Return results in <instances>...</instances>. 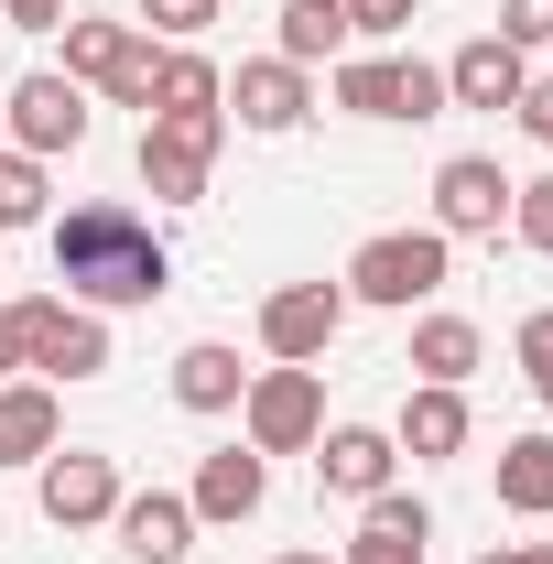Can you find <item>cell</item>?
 Returning a JSON list of instances; mask_svg holds the SVG:
<instances>
[{
    "instance_id": "277c9868",
    "label": "cell",
    "mask_w": 553,
    "mask_h": 564,
    "mask_svg": "<svg viewBox=\"0 0 553 564\" xmlns=\"http://www.w3.org/2000/svg\"><path fill=\"white\" fill-rule=\"evenodd\" d=\"M109 369V315H87L66 293L22 304V380H98Z\"/></svg>"
},
{
    "instance_id": "cb8c5ba5",
    "label": "cell",
    "mask_w": 553,
    "mask_h": 564,
    "mask_svg": "<svg viewBox=\"0 0 553 564\" xmlns=\"http://www.w3.org/2000/svg\"><path fill=\"white\" fill-rule=\"evenodd\" d=\"M131 33H141V22H66V76H76V87H109L120 55H131Z\"/></svg>"
},
{
    "instance_id": "7c38bea8",
    "label": "cell",
    "mask_w": 553,
    "mask_h": 564,
    "mask_svg": "<svg viewBox=\"0 0 553 564\" xmlns=\"http://www.w3.org/2000/svg\"><path fill=\"white\" fill-rule=\"evenodd\" d=\"M521 87H532V55L499 44V33H478V44L445 55V109H521Z\"/></svg>"
},
{
    "instance_id": "f35d334b",
    "label": "cell",
    "mask_w": 553,
    "mask_h": 564,
    "mask_svg": "<svg viewBox=\"0 0 553 564\" xmlns=\"http://www.w3.org/2000/svg\"><path fill=\"white\" fill-rule=\"evenodd\" d=\"M478 564H510V554H478Z\"/></svg>"
},
{
    "instance_id": "30bf717a",
    "label": "cell",
    "mask_w": 553,
    "mask_h": 564,
    "mask_svg": "<svg viewBox=\"0 0 553 564\" xmlns=\"http://www.w3.org/2000/svg\"><path fill=\"white\" fill-rule=\"evenodd\" d=\"M239 131H261V141H282V131H304L315 120V76L304 66H282V55H250V66L228 76V98H217Z\"/></svg>"
},
{
    "instance_id": "d6986e66",
    "label": "cell",
    "mask_w": 553,
    "mask_h": 564,
    "mask_svg": "<svg viewBox=\"0 0 553 564\" xmlns=\"http://www.w3.org/2000/svg\"><path fill=\"white\" fill-rule=\"evenodd\" d=\"M217 98H228V76H217L207 55L185 44V55H163V76H152V109H141V120H228Z\"/></svg>"
},
{
    "instance_id": "4316f807",
    "label": "cell",
    "mask_w": 553,
    "mask_h": 564,
    "mask_svg": "<svg viewBox=\"0 0 553 564\" xmlns=\"http://www.w3.org/2000/svg\"><path fill=\"white\" fill-rule=\"evenodd\" d=\"M152 76H163V55H152V33H131V55H120V76L98 87L109 109H152Z\"/></svg>"
},
{
    "instance_id": "4dcf8cb0",
    "label": "cell",
    "mask_w": 553,
    "mask_h": 564,
    "mask_svg": "<svg viewBox=\"0 0 553 564\" xmlns=\"http://www.w3.org/2000/svg\"><path fill=\"white\" fill-rule=\"evenodd\" d=\"M499 44H553V0H499Z\"/></svg>"
},
{
    "instance_id": "603a6c76",
    "label": "cell",
    "mask_w": 553,
    "mask_h": 564,
    "mask_svg": "<svg viewBox=\"0 0 553 564\" xmlns=\"http://www.w3.org/2000/svg\"><path fill=\"white\" fill-rule=\"evenodd\" d=\"M337 109H358V120H402V66H391V55H337Z\"/></svg>"
},
{
    "instance_id": "9a60e30c",
    "label": "cell",
    "mask_w": 553,
    "mask_h": 564,
    "mask_svg": "<svg viewBox=\"0 0 553 564\" xmlns=\"http://www.w3.org/2000/svg\"><path fill=\"white\" fill-rule=\"evenodd\" d=\"M391 467H402V445H391L380 423H326V434H315V478L337 499H380Z\"/></svg>"
},
{
    "instance_id": "5bb4252c",
    "label": "cell",
    "mask_w": 553,
    "mask_h": 564,
    "mask_svg": "<svg viewBox=\"0 0 553 564\" xmlns=\"http://www.w3.org/2000/svg\"><path fill=\"white\" fill-rule=\"evenodd\" d=\"M423 554H434V510L413 489H380V499H358V543L337 564H423Z\"/></svg>"
},
{
    "instance_id": "ab89813d",
    "label": "cell",
    "mask_w": 553,
    "mask_h": 564,
    "mask_svg": "<svg viewBox=\"0 0 553 564\" xmlns=\"http://www.w3.org/2000/svg\"><path fill=\"white\" fill-rule=\"evenodd\" d=\"M0 141H11V131H0Z\"/></svg>"
},
{
    "instance_id": "ba28073f",
    "label": "cell",
    "mask_w": 553,
    "mask_h": 564,
    "mask_svg": "<svg viewBox=\"0 0 553 564\" xmlns=\"http://www.w3.org/2000/svg\"><path fill=\"white\" fill-rule=\"evenodd\" d=\"M434 228H445V239H499V228H510V174H499V152H445V163H434Z\"/></svg>"
},
{
    "instance_id": "9c48e42d",
    "label": "cell",
    "mask_w": 553,
    "mask_h": 564,
    "mask_svg": "<svg viewBox=\"0 0 553 564\" xmlns=\"http://www.w3.org/2000/svg\"><path fill=\"white\" fill-rule=\"evenodd\" d=\"M33 499H44V521H55V532H98L131 489H120V467H109L98 445H66V456H44V467H33Z\"/></svg>"
},
{
    "instance_id": "5b68a950",
    "label": "cell",
    "mask_w": 553,
    "mask_h": 564,
    "mask_svg": "<svg viewBox=\"0 0 553 564\" xmlns=\"http://www.w3.org/2000/svg\"><path fill=\"white\" fill-rule=\"evenodd\" d=\"M0 131H11V152L55 163V152L87 141V87H76L66 66H33L22 87H0Z\"/></svg>"
},
{
    "instance_id": "2e32d148",
    "label": "cell",
    "mask_w": 553,
    "mask_h": 564,
    "mask_svg": "<svg viewBox=\"0 0 553 564\" xmlns=\"http://www.w3.org/2000/svg\"><path fill=\"white\" fill-rule=\"evenodd\" d=\"M467 391H445V380H413V402H402V423H391V445L413 456V467H445V456H467Z\"/></svg>"
},
{
    "instance_id": "6da1fadb",
    "label": "cell",
    "mask_w": 553,
    "mask_h": 564,
    "mask_svg": "<svg viewBox=\"0 0 553 564\" xmlns=\"http://www.w3.org/2000/svg\"><path fill=\"white\" fill-rule=\"evenodd\" d=\"M55 282H66V304H87V315H120V304H152L174 282V250L152 239L141 207L87 196V207L55 217Z\"/></svg>"
},
{
    "instance_id": "8d00e7d4",
    "label": "cell",
    "mask_w": 553,
    "mask_h": 564,
    "mask_svg": "<svg viewBox=\"0 0 553 564\" xmlns=\"http://www.w3.org/2000/svg\"><path fill=\"white\" fill-rule=\"evenodd\" d=\"M272 564H337V554H315V543H293V554H272Z\"/></svg>"
},
{
    "instance_id": "74e56055",
    "label": "cell",
    "mask_w": 553,
    "mask_h": 564,
    "mask_svg": "<svg viewBox=\"0 0 553 564\" xmlns=\"http://www.w3.org/2000/svg\"><path fill=\"white\" fill-rule=\"evenodd\" d=\"M532 402H543V413H553V380H532Z\"/></svg>"
},
{
    "instance_id": "d590c367",
    "label": "cell",
    "mask_w": 553,
    "mask_h": 564,
    "mask_svg": "<svg viewBox=\"0 0 553 564\" xmlns=\"http://www.w3.org/2000/svg\"><path fill=\"white\" fill-rule=\"evenodd\" d=\"M510 564H553V543H510Z\"/></svg>"
},
{
    "instance_id": "8fae6325",
    "label": "cell",
    "mask_w": 553,
    "mask_h": 564,
    "mask_svg": "<svg viewBox=\"0 0 553 564\" xmlns=\"http://www.w3.org/2000/svg\"><path fill=\"white\" fill-rule=\"evenodd\" d=\"M261 499H272V456H261V445H217V456H196V489H185L196 532H207V521H261Z\"/></svg>"
},
{
    "instance_id": "f1b7e54d",
    "label": "cell",
    "mask_w": 553,
    "mask_h": 564,
    "mask_svg": "<svg viewBox=\"0 0 553 564\" xmlns=\"http://www.w3.org/2000/svg\"><path fill=\"white\" fill-rule=\"evenodd\" d=\"M217 22V0H141V33H174V44H196Z\"/></svg>"
},
{
    "instance_id": "44dd1931",
    "label": "cell",
    "mask_w": 553,
    "mask_h": 564,
    "mask_svg": "<svg viewBox=\"0 0 553 564\" xmlns=\"http://www.w3.org/2000/svg\"><path fill=\"white\" fill-rule=\"evenodd\" d=\"M478 358H488V337L467 326V315H423L402 369H413V380H445V391H467V369H478Z\"/></svg>"
},
{
    "instance_id": "3957f363",
    "label": "cell",
    "mask_w": 553,
    "mask_h": 564,
    "mask_svg": "<svg viewBox=\"0 0 553 564\" xmlns=\"http://www.w3.org/2000/svg\"><path fill=\"white\" fill-rule=\"evenodd\" d=\"M315 434H326V380H315V369H250V391H239V445H261V456H315Z\"/></svg>"
},
{
    "instance_id": "52a82bcc",
    "label": "cell",
    "mask_w": 553,
    "mask_h": 564,
    "mask_svg": "<svg viewBox=\"0 0 553 564\" xmlns=\"http://www.w3.org/2000/svg\"><path fill=\"white\" fill-rule=\"evenodd\" d=\"M217 141H228V120H141V185H152V207H196L207 196Z\"/></svg>"
},
{
    "instance_id": "1f68e13d",
    "label": "cell",
    "mask_w": 553,
    "mask_h": 564,
    "mask_svg": "<svg viewBox=\"0 0 553 564\" xmlns=\"http://www.w3.org/2000/svg\"><path fill=\"white\" fill-rule=\"evenodd\" d=\"M521 369L553 380V304H543V315H521Z\"/></svg>"
},
{
    "instance_id": "ffe728a7",
    "label": "cell",
    "mask_w": 553,
    "mask_h": 564,
    "mask_svg": "<svg viewBox=\"0 0 553 564\" xmlns=\"http://www.w3.org/2000/svg\"><path fill=\"white\" fill-rule=\"evenodd\" d=\"M499 510L510 521H553V434H510L499 445Z\"/></svg>"
},
{
    "instance_id": "8992f818",
    "label": "cell",
    "mask_w": 553,
    "mask_h": 564,
    "mask_svg": "<svg viewBox=\"0 0 553 564\" xmlns=\"http://www.w3.org/2000/svg\"><path fill=\"white\" fill-rule=\"evenodd\" d=\"M337 337H347V282H282L272 304H261V348H272V369H315Z\"/></svg>"
},
{
    "instance_id": "d6a6232c",
    "label": "cell",
    "mask_w": 553,
    "mask_h": 564,
    "mask_svg": "<svg viewBox=\"0 0 553 564\" xmlns=\"http://www.w3.org/2000/svg\"><path fill=\"white\" fill-rule=\"evenodd\" d=\"M0 22H11V33H55V22H66V0H0Z\"/></svg>"
},
{
    "instance_id": "484cf974",
    "label": "cell",
    "mask_w": 553,
    "mask_h": 564,
    "mask_svg": "<svg viewBox=\"0 0 553 564\" xmlns=\"http://www.w3.org/2000/svg\"><path fill=\"white\" fill-rule=\"evenodd\" d=\"M510 239L553 261V174H532V185H510Z\"/></svg>"
},
{
    "instance_id": "7402d4cb",
    "label": "cell",
    "mask_w": 553,
    "mask_h": 564,
    "mask_svg": "<svg viewBox=\"0 0 553 564\" xmlns=\"http://www.w3.org/2000/svg\"><path fill=\"white\" fill-rule=\"evenodd\" d=\"M272 22H282V66H304V76L347 55V0H282Z\"/></svg>"
},
{
    "instance_id": "7a4b0ae2",
    "label": "cell",
    "mask_w": 553,
    "mask_h": 564,
    "mask_svg": "<svg viewBox=\"0 0 553 564\" xmlns=\"http://www.w3.org/2000/svg\"><path fill=\"white\" fill-rule=\"evenodd\" d=\"M445 261H456L445 228H380V239H358V261H347V304H391V315H413V304L445 293Z\"/></svg>"
},
{
    "instance_id": "f546056e",
    "label": "cell",
    "mask_w": 553,
    "mask_h": 564,
    "mask_svg": "<svg viewBox=\"0 0 553 564\" xmlns=\"http://www.w3.org/2000/svg\"><path fill=\"white\" fill-rule=\"evenodd\" d=\"M423 22V0H347V33H380V44H391V33H413Z\"/></svg>"
},
{
    "instance_id": "83f0119b",
    "label": "cell",
    "mask_w": 553,
    "mask_h": 564,
    "mask_svg": "<svg viewBox=\"0 0 553 564\" xmlns=\"http://www.w3.org/2000/svg\"><path fill=\"white\" fill-rule=\"evenodd\" d=\"M402 66V120H445V66H423V55H391Z\"/></svg>"
},
{
    "instance_id": "ac0fdd59",
    "label": "cell",
    "mask_w": 553,
    "mask_h": 564,
    "mask_svg": "<svg viewBox=\"0 0 553 564\" xmlns=\"http://www.w3.org/2000/svg\"><path fill=\"white\" fill-rule=\"evenodd\" d=\"M239 391H250L239 348H217V337L174 348V402H185V413H239Z\"/></svg>"
},
{
    "instance_id": "836d02e7",
    "label": "cell",
    "mask_w": 553,
    "mask_h": 564,
    "mask_svg": "<svg viewBox=\"0 0 553 564\" xmlns=\"http://www.w3.org/2000/svg\"><path fill=\"white\" fill-rule=\"evenodd\" d=\"M521 131L553 152V76H543V87H521Z\"/></svg>"
},
{
    "instance_id": "4fadbf2b",
    "label": "cell",
    "mask_w": 553,
    "mask_h": 564,
    "mask_svg": "<svg viewBox=\"0 0 553 564\" xmlns=\"http://www.w3.org/2000/svg\"><path fill=\"white\" fill-rule=\"evenodd\" d=\"M109 532H120L131 564H185V554H196V510H185V489H131L120 510H109Z\"/></svg>"
},
{
    "instance_id": "d4e9b609",
    "label": "cell",
    "mask_w": 553,
    "mask_h": 564,
    "mask_svg": "<svg viewBox=\"0 0 553 564\" xmlns=\"http://www.w3.org/2000/svg\"><path fill=\"white\" fill-rule=\"evenodd\" d=\"M44 217H55V185H44V163L0 141V228H44Z\"/></svg>"
},
{
    "instance_id": "e0dca14e",
    "label": "cell",
    "mask_w": 553,
    "mask_h": 564,
    "mask_svg": "<svg viewBox=\"0 0 553 564\" xmlns=\"http://www.w3.org/2000/svg\"><path fill=\"white\" fill-rule=\"evenodd\" d=\"M55 434H66L55 380H0V467H44V456H55Z\"/></svg>"
},
{
    "instance_id": "e575fe53",
    "label": "cell",
    "mask_w": 553,
    "mask_h": 564,
    "mask_svg": "<svg viewBox=\"0 0 553 564\" xmlns=\"http://www.w3.org/2000/svg\"><path fill=\"white\" fill-rule=\"evenodd\" d=\"M0 380H22V304H0Z\"/></svg>"
}]
</instances>
